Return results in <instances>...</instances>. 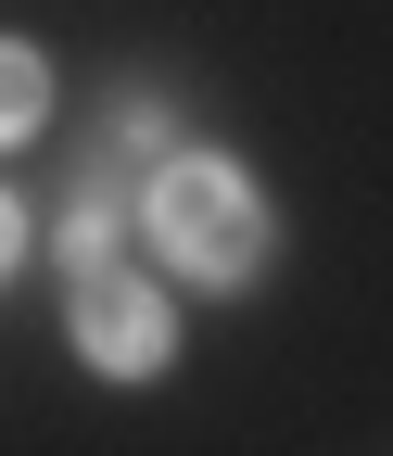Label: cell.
Segmentation results:
<instances>
[{
    "instance_id": "obj_1",
    "label": "cell",
    "mask_w": 393,
    "mask_h": 456,
    "mask_svg": "<svg viewBox=\"0 0 393 456\" xmlns=\"http://www.w3.org/2000/svg\"><path fill=\"white\" fill-rule=\"evenodd\" d=\"M152 241L178 254L191 279H242V266L266 254L254 178H242V165H216V152H165V178H152Z\"/></svg>"
},
{
    "instance_id": "obj_2",
    "label": "cell",
    "mask_w": 393,
    "mask_h": 456,
    "mask_svg": "<svg viewBox=\"0 0 393 456\" xmlns=\"http://www.w3.org/2000/svg\"><path fill=\"white\" fill-rule=\"evenodd\" d=\"M77 342H89V368H165V305H152V279H77Z\"/></svg>"
},
{
    "instance_id": "obj_3",
    "label": "cell",
    "mask_w": 393,
    "mask_h": 456,
    "mask_svg": "<svg viewBox=\"0 0 393 456\" xmlns=\"http://www.w3.org/2000/svg\"><path fill=\"white\" fill-rule=\"evenodd\" d=\"M64 266H77V279H127V216H115V191H89V203L64 216Z\"/></svg>"
},
{
    "instance_id": "obj_4",
    "label": "cell",
    "mask_w": 393,
    "mask_h": 456,
    "mask_svg": "<svg viewBox=\"0 0 393 456\" xmlns=\"http://www.w3.org/2000/svg\"><path fill=\"white\" fill-rule=\"evenodd\" d=\"M38 114H51V64H38L26 38H0V140H26Z\"/></svg>"
},
{
    "instance_id": "obj_5",
    "label": "cell",
    "mask_w": 393,
    "mask_h": 456,
    "mask_svg": "<svg viewBox=\"0 0 393 456\" xmlns=\"http://www.w3.org/2000/svg\"><path fill=\"white\" fill-rule=\"evenodd\" d=\"M13 254H26V216H13V203H0V279H13Z\"/></svg>"
}]
</instances>
